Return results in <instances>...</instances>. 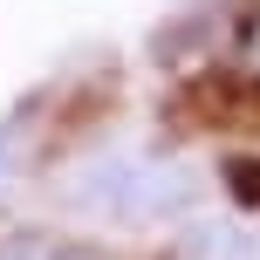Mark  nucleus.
<instances>
[{"label":"nucleus","mask_w":260,"mask_h":260,"mask_svg":"<svg viewBox=\"0 0 260 260\" xmlns=\"http://www.w3.org/2000/svg\"><path fill=\"white\" fill-rule=\"evenodd\" d=\"M55 192H62V206L76 212V219L144 233V226H178V219H192V206H199V171L185 165L178 151L151 144V137H117V144L82 151L76 165L62 171Z\"/></svg>","instance_id":"1"},{"label":"nucleus","mask_w":260,"mask_h":260,"mask_svg":"<svg viewBox=\"0 0 260 260\" xmlns=\"http://www.w3.org/2000/svg\"><path fill=\"white\" fill-rule=\"evenodd\" d=\"M35 144H41V117L35 110H7L0 117V219L14 212L21 185L35 178Z\"/></svg>","instance_id":"2"},{"label":"nucleus","mask_w":260,"mask_h":260,"mask_svg":"<svg viewBox=\"0 0 260 260\" xmlns=\"http://www.w3.org/2000/svg\"><path fill=\"white\" fill-rule=\"evenodd\" d=\"M178 260H260V240L240 219H192L178 240Z\"/></svg>","instance_id":"3"},{"label":"nucleus","mask_w":260,"mask_h":260,"mask_svg":"<svg viewBox=\"0 0 260 260\" xmlns=\"http://www.w3.org/2000/svg\"><path fill=\"white\" fill-rule=\"evenodd\" d=\"M0 260H89L62 233H0Z\"/></svg>","instance_id":"4"},{"label":"nucleus","mask_w":260,"mask_h":260,"mask_svg":"<svg viewBox=\"0 0 260 260\" xmlns=\"http://www.w3.org/2000/svg\"><path fill=\"white\" fill-rule=\"evenodd\" d=\"M240 62H247L253 76H260V7L247 14V21H240Z\"/></svg>","instance_id":"5"}]
</instances>
